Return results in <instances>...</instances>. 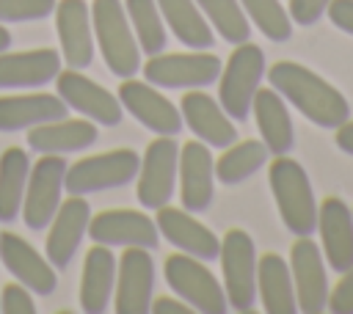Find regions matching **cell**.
Segmentation results:
<instances>
[{
    "mask_svg": "<svg viewBox=\"0 0 353 314\" xmlns=\"http://www.w3.org/2000/svg\"><path fill=\"white\" fill-rule=\"evenodd\" d=\"M124 11L130 19V28L138 39V47L143 55H157L165 50V22L157 8V0H124Z\"/></svg>",
    "mask_w": 353,
    "mask_h": 314,
    "instance_id": "obj_32",
    "label": "cell"
},
{
    "mask_svg": "<svg viewBox=\"0 0 353 314\" xmlns=\"http://www.w3.org/2000/svg\"><path fill=\"white\" fill-rule=\"evenodd\" d=\"M91 25L94 41L110 74L119 80L135 77L141 72V47L130 28L127 11L121 0H94L91 3Z\"/></svg>",
    "mask_w": 353,
    "mask_h": 314,
    "instance_id": "obj_3",
    "label": "cell"
},
{
    "mask_svg": "<svg viewBox=\"0 0 353 314\" xmlns=\"http://www.w3.org/2000/svg\"><path fill=\"white\" fill-rule=\"evenodd\" d=\"M119 102H121V107H124L138 124H143V127L152 129L154 135H171V138H174V135H179V129L185 127L179 107H176L171 99H165L157 85H152V83H146V80H132V77H127V80L121 83V88H119Z\"/></svg>",
    "mask_w": 353,
    "mask_h": 314,
    "instance_id": "obj_14",
    "label": "cell"
},
{
    "mask_svg": "<svg viewBox=\"0 0 353 314\" xmlns=\"http://www.w3.org/2000/svg\"><path fill=\"white\" fill-rule=\"evenodd\" d=\"M248 22H254V28L268 36L270 41L281 44L290 41L292 36V19L287 14V8L279 0H240Z\"/></svg>",
    "mask_w": 353,
    "mask_h": 314,
    "instance_id": "obj_34",
    "label": "cell"
},
{
    "mask_svg": "<svg viewBox=\"0 0 353 314\" xmlns=\"http://www.w3.org/2000/svg\"><path fill=\"white\" fill-rule=\"evenodd\" d=\"M317 229L323 259L334 273L342 275L353 267V209L342 198L328 196L317 209Z\"/></svg>",
    "mask_w": 353,
    "mask_h": 314,
    "instance_id": "obj_21",
    "label": "cell"
},
{
    "mask_svg": "<svg viewBox=\"0 0 353 314\" xmlns=\"http://www.w3.org/2000/svg\"><path fill=\"white\" fill-rule=\"evenodd\" d=\"M265 74V52L262 47L243 41L229 55L226 66H221L218 74V102L226 110L229 118L245 121L251 116L254 94Z\"/></svg>",
    "mask_w": 353,
    "mask_h": 314,
    "instance_id": "obj_5",
    "label": "cell"
},
{
    "mask_svg": "<svg viewBox=\"0 0 353 314\" xmlns=\"http://www.w3.org/2000/svg\"><path fill=\"white\" fill-rule=\"evenodd\" d=\"M179 198L188 212H207L215 196V160L210 146L201 140H188L179 146Z\"/></svg>",
    "mask_w": 353,
    "mask_h": 314,
    "instance_id": "obj_18",
    "label": "cell"
},
{
    "mask_svg": "<svg viewBox=\"0 0 353 314\" xmlns=\"http://www.w3.org/2000/svg\"><path fill=\"white\" fill-rule=\"evenodd\" d=\"M55 11V0H0V22H39Z\"/></svg>",
    "mask_w": 353,
    "mask_h": 314,
    "instance_id": "obj_35",
    "label": "cell"
},
{
    "mask_svg": "<svg viewBox=\"0 0 353 314\" xmlns=\"http://www.w3.org/2000/svg\"><path fill=\"white\" fill-rule=\"evenodd\" d=\"M0 259H3L6 270L19 284H25L33 295L47 297L55 292V286H58L55 267L25 237H19L14 231H0Z\"/></svg>",
    "mask_w": 353,
    "mask_h": 314,
    "instance_id": "obj_19",
    "label": "cell"
},
{
    "mask_svg": "<svg viewBox=\"0 0 353 314\" xmlns=\"http://www.w3.org/2000/svg\"><path fill=\"white\" fill-rule=\"evenodd\" d=\"M179 113L188 129L210 149H226L237 140V129L226 116V110L221 107V102L204 94L201 88L185 91V96L179 99Z\"/></svg>",
    "mask_w": 353,
    "mask_h": 314,
    "instance_id": "obj_20",
    "label": "cell"
},
{
    "mask_svg": "<svg viewBox=\"0 0 353 314\" xmlns=\"http://www.w3.org/2000/svg\"><path fill=\"white\" fill-rule=\"evenodd\" d=\"M328 3H331V0H290L287 14H290L292 25L309 28V25H314V22H317V19L325 14Z\"/></svg>",
    "mask_w": 353,
    "mask_h": 314,
    "instance_id": "obj_37",
    "label": "cell"
},
{
    "mask_svg": "<svg viewBox=\"0 0 353 314\" xmlns=\"http://www.w3.org/2000/svg\"><path fill=\"white\" fill-rule=\"evenodd\" d=\"M254 118L262 135V143L270 154H290L295 146V127L287 110L284 96L276 88H256L254 94Z\"/></svg>",
    "mask_w": 353,
    "mask_h": 314,
    "instance_id": "obj_27",
    "label": "cell"
},
{
    "mask_svg": "<svg viewBox=\"0 0 353 314\" xmlns=\"http://www.w3.org/2000/svg\"><path fill=\"white\" fill-rule=\"evenodd\" d=\"M88 220H91V207L85 196H69L66 201H61L55 218L47 226L50 234L44 242V256L55 270H66L72 264L83 237L88 234Z\"/></svg>",
    "mask_w": 353,
    "mask_h": 314,
    "instance_id": "obj_17",
    "label": "cell"
},
{
    "mask_svg": "<svg viewBox=\"0 0 353 314\" xmlns=\"http://www.w3.org/2000/svg\"><path fill=\"white\" fill-rule=\"evenodd\" d=\"M61 52L41 47L25 52H0V88H41L61 72Z\"/></svg>",
    "mask_w": 353,
    "mask_h": 314,
    "instance_id": "obj_24",
    "label": "cell"
},
{
    "mask_svg": "<svg viewBox=\"0 0 353 314\" xmlns=\"http://www.w3.org/2000/svg\"><path fill=\"white\" fill-rule=\"evenodd\" d=\"M8 47H11V33H8V28L0 22V52L8 50Z\"/></svg>",
    "mask_w": 353,
    "mask_h": 314,
    "instance_id": "obj_42",
    "label": "cell"
},
{
    "mask_svg": "<svg viewBox=\"0 0 353 314\" xmlns=\"http://www.w3.org/2000/svg\"><path fill=\"white\" fill-rule=\"evenodd\" d=\"M52 83L58 88V96L69 105V110H77L80 116H85L88 121H94L99 127L121 124L124 107H121L119 96H113L108 88H102L99 83L85 77L80 69L66 66V69L58 72V77Z\"/></svg>",
    "mask_w": 353,
    "mask_h": 314,
    "instance_id": "obj_11",
    "label": "cell"
},
{
    "mask_svg": "<svg viewBox=\"0 0 353 314\" xmlns=\"http://www.w3.org/2000/svg\"><path fill=\"white\" fill-rule=\"evenodd\" d=\"M0 311L3 314H36L33 295L25 284H6L0 292Z\"/></svg>",
    "mask_w": 353,
    "mask_h": 314,
    "instance_id": "obj_36",
    "label": "cell"
},
{
    "mask_svg": "<svg viewBox=\"0 0 353 314\" xmlns=\"http://www.w3.org/2000/svg\"><path fill=\"white\" fill-rule=\"evenodd\" d=\"M55 30L61 41V61L69 69H88L94 63V25L91 6L85 0H58L55 3Z\"/></svg>",
    "mask_w": 353,
    "mask_h": 314,
    "instance_id": "obj_16",
    "label": "cell"
},
{
    "mask_svg": "<svg viewBox=\"0 0 353 314\" xmlns=\"http://www.w3.org/2000/svg\"><path fill=\"white\" fill-rule=\"evenodd\" d=\"M97 124L88 118H58L28 129V146L39 154H72L97 143Z\"/></svg>",
    "mask_w": 353,
    "mask_h": 314,
    "instance_id": "obj_26",
    "label": "cell"
},
{
    "mask_svg": "<svg viewBox=\"0 0 353 314\" xmlns=\"http://www.w3.org/2000/svg\"><path fill=\"white\" fill-rule=\"evenodd\" d=\"M334 314H353V267L342 273L339 284L328 292V308Z\"/></svg>",
    "mask_w": 353,
    "mask_h": 314,
    "instance_id": "obj_38",
    "label": "cell"
},
{
    "mask_svg": "<svg viewBox=\"0 0 353 314\" xmlns=\"http://www.w3.org/2000/svg\"><path fill=\"white\" fill-rule=\"evenodd\" d=\"M163 270H165V284L193 311H201V314H226L229 311V300H226L223 284L212 275L207 262L179 251V253L165 259Z\"/></svg>",
    "mask_w": 353,
    "mask_h": 314,
    "instance_id": "obj_7",
    "label": "cell"
},
{
    "mask_svg": "<svg viewBox=\"0 0 353 314\" xmlns=\"http://www.w3.org/2000/svg\"><path fill=\"white\" fill-rule=\"evenodd\" d=\"M149 311L152 314H193V308L182 297L179 300H174V297H157V300H152Z\"/></svg>",
    "mask_w": 353,
    "mask_h": 314,
    "instance_id": "obj_40",
    "label": "cell"
},
{
    "mask_svg": "<svg viewBox=\"0 0 353 314\" xmlns=\"http://www.w3.org/2000/svg\"><path fill=\"white\" fill-rule=\"evenodd\" d=\"M157 212V229L160 234L174 245L179 248L182 253L188 256H196L201 262H215L218 253H221V240L201 223L196 220L188 209H176V207H160L154 209Z\"/></svg>",
    "mask_w": 353,
    "mask_h": 314,
    "instance_id": "obj_22",
    "label": "cell"
},
{
    "mask_svg": "<svg viewBox=\"0 0 353 314\" xmlns=\"http://www.w3.org/2000/svg\"><path fill=\"white\" fill-rule=\"evenodd\" d=\"M154 292V262L149 248H124L116 264L113 308L116 314H149Z\"/></svg>",
    "mask_w": 353,
    "mask_h": 314,
    "instance_id": "obj_12",
    "label": "cell"
},
{
    "mask_svg": "<svg viewBox=\"0 0 353 314\" xmlns=\"http://www.w3.org/2000/svg\"><path fill=\"white\" fill-rule=\"evenodd\" d=\"M221 58L196 50V52H157L143 63V80L157 88L171 91H190V88H207L218 83L221 74Z\"/></svg>",
    "mask_w": 353,
    "mask_h": 314,
    "instance_id": "obj_8",
    "label": "cell"
},
{
    "mask_svg": "<svg viewBox=\"0 0 353 314\" xmlns=\"http://www.w3.org/2000/svg\"><path fill=\"white\" fill-rule=\"evenodd\" d=\"M268 157H270V151H268V146L262 140H254V138L240 140V143L234 140L215 160V179L221 185H226V187L240 185V182L251 179L259 168H265Z\"/></svg>",
    "mask_w": 353,
    "mask_h": 314,
    "instance_id": "obj_31",
    "label": "cell"
},
{
    "mask_svg": "<svg viewBox=\"0 0 353 314\" xmlns=\"http://www.w3.org/2000/svg\"><path fill=\"white\" fill-rule=\"evenodd\" d=\"M69 163L63 154H41L28 176L25 198H22V220L30 231H44L55 218L63 201V176Z\"/></svg>",
    "mask_w": 353,
    "mask_h": 314,
    "instance_id": "obj_9",
    "label": "cell"
},
{
    "mask_svg": "<svg viewBox=\"0 0 353 314\" xmlns=\"http://www.w3.org/2000/svg\"><path fill=\"white\" fill-rule=\"evenodd\" d=\"M30 176V157L19 146L0 154V223H14L22 212V198Z\"/></svg>",
    "mask_w": 353,
    "mask_h": 314,
    "instance_id": "obj_30",
    "label": "cell"
},
{
    "mask_svg": "<svg viewBox=\"0 0 353 314\" xmlns=\"http://www.w3.org/2000/svg\"><path fill=\"white\" fill-rule=\"evenodd\" d=\"M334 132H336V135H334L336 146H339L345 154H353V121L347 118V121H345V124H339Z\"/></svg>",
    "mask_w": 353,
    "mask_h": 314,
    "instance_id": "obj_41",
    "label": "cell"
},
{
    "mask_svg": "<svg viewBox=\"0 0 353 314\" xmlns=\"http://www.w3.org/2000/svg\"><path fill=\"white\" fill-rule=\"evenodd\" d=\"M69 105L55 94L0 96V132H22L47 121L66 118Z\"/></svg>",
    "mask_w": 353,
    "mask_h": 314,
    "instance_id": "obj_25",
    "label": "cell"
},
{
    "mask_svg": "<svg viewBox=\"0 0 353 314\" xmlns=\"http://www.w3.org/2000/svg\"><path fill=\"white\" fill-rule=\"evenodd\" d=\"M325 14H328L334 28H339L347 36H353V0H331Z\"/></svg>",
    "mask_w": 353,
    "mask_h": 314,
    "instance_id": "obj_39",
    "label": "cell"
},
{
    "mask_svg": "<svg viewBox=\"0 0 353 314\" xmlns=\"http://www.w3.org/2000/svg\"><path fill=\"white\" fill-rule=\"evenodd\" d=\"M163 22L168 25L171 36L188 50H212L215 33L196 0H157Z\"/></svg>",
    "mask_w": 353,
    "mask_h": 314,
    "instance_id": "obj_29",
    "label": "cell"
},
{
    "mask_svg": "<svg viewBox=\"0 0 353 314\" xmlns=\"http://www.w3.org/2000/svg\"><path fill=\"white\" fill-rule=\"evenodd\" d=\"M221 273L223 292L232 311L248 314L256 300V245L254 237L243 229H229L221 240Z\"/></svg>",
    "mask_w": 353,
    "mask_h": 314,
    "instance_id": "obj_6",
    "label": "cell"
},
{
    "mask_svg": "<svg viewBox=\"0 0 353 314\" xmlns=\"http://www.w3.org/2000/svg\"><path fill=\"white\" fill-rule=\"evenodd\" d=\"M270 88H276L284 102H290L303 118L320 129H336L350 118V102L325 77L301 66L295 61H279L268 72Z\"/></svg>",
    "mask_w": 353,
    "mask_h": 314,
    "instance_id": "obj_1",
    "label": "cell"
},
{
    "mask_svg": "<svg viewBox=\"0 0 353 314\" xmlns=\"http://www.w3.org/2000/svg\"><path fill=\"white\" fill-rule=\"evenodd\" d=\"M268 182L287 231L295 237H312L317 229V201L303 165L290 154H279L268 168Z\"/></svg>",
    "mask_w": 353,
    "mask_h": 314,
    "instance_id": "obj_2",
    "label": "cell"
},
{
    "mask_svg": "<svg viewBox=\"0 0 353 314\" xmlns=\"http://www.w3.org/2000/svg\"><path fill=\"white\" fill-rule=\"evenodd\" d=\"M116 253L108 245L94 242L83 262V278H80V308L83 314H105L113 303L116 289Z\"/></svg>",
    "mask_w": 353,
    "mask_h": 314,
    "instance_id": "obj_23",
    "label": "cell"
},
{
    "mask_svg": "<svg viewBox=\"0 0 353 314\" xmlns=\"http://www.w3.org/2000/svg\"><path fill=\"white\" fill-rule=\"evenodd\" d=\"M196 6L201 8L207 22L223 41L237 47L251 39V22H248L240 0H196Z\"/></svg>",
    "mask_w": 353,
    "mask_h": 314,
    "instance_id": "obj_33",
    "label": "cell"
},
{
    "mask_svg": "<svg viewBox=\"0 0 353 314\" xmlns=\"http://www.w3.org/2000/svg\"><path fill=\"white\" fill-rule=\"evenodd\" d=\"M94 242L108 248H157L160 229L146 212L135 209H105L99 215H91L88 234Z\"/></svg>",
    "mask_w": 353,
    "mask_h": 314,
    "instance_id": "obj_15",
    "label": "cell"
},
{
    "mask_svg": "<svg viewBox=\"0 0 353 314\" xmlns=\"http://www.w3.org/2000/svg\"><path fill=\"white\" fill-rule=\"evenodd\" d=\"M138 168H141V154L135 149H110L102 154H91L66 168L63 190L69 196L119 190L138 176Z\"/></svg>",
    "mask_w": 353,
    "mask_h": 314,
    "instance_id": "obj_4",
    "label": "cell"
},
{
    "mask_svg": "<svg viewBox=\"0 0 353 314\" xmlns=\"http://www.w3.org/2000/svg\"><path fill=\"white\" fill-rule=\"evenodd\" d=\"M176 171H179V146L171 140V135H157L138 168V201L143 209H160L165 207L176 193Z\"/></svg>",
    "mask_w": 353,
    "mask_h": 314,
    "instance_id": "obj_10",
    "label": "cell"
},
{
    "mask_svg": "<svg viewBox=\"0 0 353 314\" xmlns=\"http://www.w3.org/2000/svg\"><path fill=\"white\" fill-rule=\"evenodd\" d=\"M290 273L301 314H323L328 308V278L320 245L312 237H295L290 248Z\"/></svg>",
    "mask_w": 353,
    "mask_h": 314,
    "instance_id": "obj_13",
    "label": "cell"
},
{
    "mask_svg": "<svg viewBox=\"0 0 353 314\" xmlns=\"http://www.w3.org/2000/svg\"><path fill=\"white\" fill-rule=\"evenodd\" d=\"M256 297L268 314H295V286L290 264L279 253H262L256 259Z\"/></svg>",
    "mask_w": 353,
    "mask_h": 314,
    "instance_id": "obj_28",
    "label": "cell"
}]
</instances>
